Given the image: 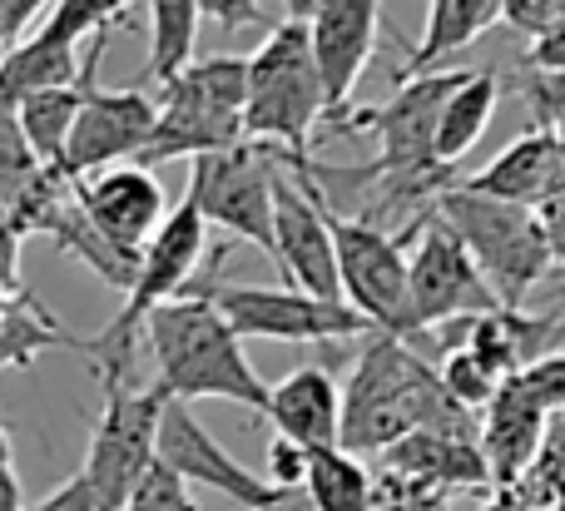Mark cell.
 <instances>
[{
    "instance_id": "obj_1",
    "label": "cell",
    "mask_w": 565,
    "mask_h": 511,
    "mask_svg": "<svg viewBox=\"0 0 565 511\" xmlns=\"http://www.w3.org/2000/svg\"><path fill=\"white\" fill-rule=\"evenodd\" d=\"M407 433H441L477 443V413L451 403L447 387L437 383V368L422 363L407 348V338L372 333L352 363L348 387H342L338 447L348 457H382Z\"/></svg>"
},
{
    "instance_id": "obj_2",
    "label": "cell",
    "mask_w": 565,
    "mask_h": 511,
    "mask_svg": "<svg viewBox=\"0 0 565 511\" xmlns=\"http://www.w3.org/2000/svg\"><path fill=\"white\" fill-rule=\"evenodd\" d=\"M145 338L159 368L154 387L164 397H174V403L224 397V403L254 407V413L268 407V383L248 363L244 338L224 323L209 288H194V294H179L169 304L149 308Z\"/></svg>"
},
{
    "instance_id": "obj_3",
    "label": "cell",
    "mask_w": 565,
    "mask_h": 511,
    "mask_svg": "<svg viewBox=\"0 0 565 511\" xmlns=\"http://www.w3.org/2000/svg\"><path fill=\"white\" fill-rule=\"evenodd\" d=\"M244 95H248V65L244 55H209L189 60L174 79H164L154 95L159 115L149 129V145L139 149L135 164L154 169L164 159H199L218 149L244 145Z\"/></svg>"
},
{
    "instance_id": "obj_4",
    "label": "cell",
    "mask_w": 565,
    "mask_h": 511,
    "mask_svg": "<svg viewBox=\"0 0 565 511\" xmlns=\"http://www.w3.org/2000/svg\"><path fill=\"white\" fill-rule=\"evenodd\" d=\"M204 254H209V224L199 219V209L189 204V199H179V209L164 214V224L154 228V238L139 248L135 284H129L119 313L99 328V338H85V343H79V353L95 363V373L105 377V383L129 377V368H135V338H139V328H145L149 308L189 294V288H194V274L204 268Z\"/></svg>"
},
{
    "instance_id": "obj_5",
    "label": "cell",
    "mask_w": 565,
    "mask_h": 511,
    "mask_svg": "<svg viewBox=\"0 0 565 511\" xmlns=\"http://www.w3.org/2000/svg\"><path fill=\"white\" fill-rule=\"evenodd\" d=\"M244 65H248L244 139L282 149V155H308L318 125L328 119L318 70H312L308 30L282 20L278 30H268L258 55H248Z\"/></svg>"
},
{
    "instance_id": "obj_6",
    "label": "cell",
    "mask_w": 565,
    "mask_h": 511,
    "mask_svg": "<svg viewBox=\"0 0 565 511\" xmlns=\"http://www.w3.org/2000/svg\"><path fill=\"white\" fill-rule=\"evenodd\" d=\"M437 219L461 238L471 264L481 268L487 288L497 294L501 308H526L531 288L551 274V254L541 244V228L531 209L501 204V199L471 194V189L451 184L437 194Z\"/></svg>"
},
{
    "instance_id": "obj_7",
    "label": "cell",
    "mask_w": 565,
    "mask_h": 511,
    "mask_svg": "<svg viewBox=\"0 0 565 511\" xmlns=\"http://www.w3.org/2000/svg\"><path fill=\"white\" fill-rule=\"evenodd\" d=\"M412 244L417 248L407 254V338L501 308L461 238L437 219V209L422 219Z\"/></svg>"
},
{
    "instance_id": "obj_8",
    "label": "cell",
    "mask_w": 565,
    "mask_h": 511,
    "mask_svg": "<svg viewBox=\"0 0 565 511\" xmlns=\"http://www.w3.org/2000/svg\"><path fill=\"white\" fill-rule=\"evenodd\" d=\"M328 214V209H322ZM332 258H338V294L372 333L407 338V244L358 219L328 214Z\"/></svg>"
},
{
    "instance_id": "obj_9",
    "label": "cell",
    "mask_w": 565,
    "mask_h": 511,
    "mask_svg": "<svg viewBox=\"0 0 565 511\" xmlns=\"http://www.w3.org/2000/svg\"><path fill=\"white\" fill-rule=\"evenodd\" d=\"M467 79V70H431V75L402 79L397 95L377 109H352V115L328 119V135H377V159L372 169L382 174H422V169H437L431 155V139H437V115L447 105V95Z\"/></svg>"
},
{
    "instance_id": "obj_10",
    "label": "cell",
    "mask_w": 565,
    "mask_h": 511,
    "mask_svg": "<svg viewBox=\"0 0 565 511\" xmlns=\"http://www.w3.org/2000/svg\"><path fill=\"white\" fill-rule=\"evenodd\" d=\"M164 393L159 387H129V377L105 383V407L89 433V453L79 477L89 482L99 511H125V497L154 462V427Z\"/></svg>"
},
{
    "instance_id": "obj_11",
    "label": "cell",
    "mask_w": 565,
    "mask_h": 511,
    "mask_svg": "<svg viewBox=\"0 0 565 511\" xmlns=\"http://www.w3.org/2000/svg\"><path fill=\"white\" fill-rule=\"evenodd\" d=\"M184 199L199 209L204 224L228 228L274 258V159L264 155V145L244 139L218 155H199Z\"/></svg>"
},
{
    "instance_id": "obj_12",
    "label": "cell",
    "mask_w": 565,
    "mask_h": 511,
    "mask_svg": "<svg viewBox=\"0 0 565 511\" xmlns=\"http://www.w3.org/2000/svg\"><path fill=\"white\" fill-rule=\"evenodd\" d=\"M209 298L238 338L268 343H342L372 333L348 304H322L298 288H248V284H209Z\"/></svg>"
},
{
    "instance_id": "obj_13",
    "label": "cell",
    "mask_w": 565,
    "mask_h": 511,
    "mask_svg": "<svg viewBox=\"0 0 565 511\" xmlns=\"http://www.w3.org/2000/svg\"><path fill=\"white\" fill-rule=\"evenodd\" d=\"M154 462H164L174 477H184L189 487H209V492L228 497L244 511H274L282 502L278 487H268L258 472H248L194 413L189 403L164 397L159 407V427H154Z\"/></svg>"
},
{
    "instance_id": "obj_14",
    "label": "cell",
    "mask_w": 565,
    "mask_h": 511,
    "mask_svg": "<svg viewBox=\"0 0 565 511\" xmlns=\"http://www.w3.org/2000/svg\"><path fill=\"white\" fill-rule=\"evenodd\" d=\"M154 115L159 105L149 89H99V79H89L79 115L70 125L65 155H60V174L85 179L125 164V159H139V149L149 145V129H154Z\"/></svg>"
},
{
    "instance_id": "obj_15",
    "label": "cell",
    "mask_w": 565,
    "mask_h": 511,
    "mask_svg": "<svg viewBox=\"0 0 565 511\" xmlns=\"http://www.w3.org/2000/svg\"><path fill=\"white\" fill-rule=\"evenodd\" d=\"M377 20H382V0H318L312 20L302 25L308 30V50H312V70H318L328 119L348 115L352 89H358L362 70L372 60Z\"/></svg>"
},
{
    "instance_id": "obj_16",
    "label": "cell",
    "mask_w": 565,
    "mask_h": 511,
    "mask_svg": "<svg viewBox=\"0 0 565 511\" xmlns=\"http://www.w3.org/2000/svg\"><path fill=\"white\" fill-rule=\"evenodd\" d=\"M75 204L95 224V234L105 244H115L119 254H139L169 214L154 169H139V164H115V169L75 179Z\"/></svg>"
},
{
    "instance_id": "obj_17",
    "label": "cell",
    "mask_w": 565,
    "mask_h": 511,
    "mask_svg": "<svg viewBox=\"0 0 565 511\" xmlns=\"http://www.w3.org/2000/svg\"><path fill=\"white\" fill-rule=\"evenodd\" d=\"M382 477L422 487V492H491L481 447L471 437H441V433H407L382 453Z\"/></svg>"
},
{
    "instance_id": "obj_18",
    "label": "cell",
    "mask_w": 565,
    "mask_h": 511,
    "mask_svg": "<svg viewBox=\"0 0 565 511\" xmlns=\"http://www.w3.org/2000/svg\"><path fill=\"white\" fill-rule=\"evenodd\" d=\"M471 194L501 199L516 209H541L546 199H556L565 189V164L551 129H526L521 139H511L487 169H477L471 179H457Z\"/></svg>"
},
{
    "instance_id": "obj_19",
    "label": "cell",
    "mask_w": 565,
    "mask_h": 511,
    "mask_svg": "<svg viewBox=\"0 0 565 511\" xmlns=\"http://www.w3.org/2000/svg\"><path fill=\"white\" fill-rule=\"evenodd\" d=\"M541 427H546V413L531 403L516 377H507V383L497 387V397L477 413V447H481L491 487L521 482V472H526L531 457H536Z\"/></svg>"
},
{
    "instance_id": "obj_20",
    "label": "cell",
    "mask_w": 565,
    "mask_h": 511,
    "mask_svg": "<svg viewBox=\"0 0 565 511\" xmlns=\"http://www.w3.org/2000/svg\"><path fill=\"white\" fill-rule=\"evenodd\" d=\"M338 417H342V393L328 368H292L278 387H268L264 423H274V433L288 437L302 453L338 447Z\"/></svg>"
},
{
    "instance_id": "obj_21",
    "label": "cell",
    "mask_w": 565,
    "mask_h": 511,
    "mask_svg": "<svg viewBox=\"0 0 565 511\" xmlns=\"http://www.w3.org/2000/svg\"><path fill=\"white\" fill-rule=\"evenodd\" d=\"M105 45H109V30L89 35L85 70H79L75 85L35 89V95H20V99H15V125H20V135H25L30 155H35L45 169H60V155H65L70 125H75V115H79V99H85L89 79H99V55H105Z\"/></svg>"
},
{
    "instance_id": "obj_22",
    "label": "cell",
    "mask_w": 565,
    "mask_h": 511,
    "mask_svg": "<svg viewBox=\"0 0 565 511\" xmlns=\"http://www.w3.org/2000/svg\"><path fill=\"white\" fill-rule=\"evenodd\" d=\"M497 6L501 0H431L427 6V30H422V40L407 50V65L397 70V85L402 79L431 75L441 60H451L457 50H467L471 40L497 20Z\"/></svg>"
},
{
    "instance_id": "obj_23",
    "label": "cell",
    "mask_w": 565,
    "mask_h": 511,
    "mask_svg": "<svg viewBox=\"0 0 565 511\" xmlns=\"http://www.w3.org/2000/svg\"><path fill=\"white\" fill-rule=\"evenodd\" d=\"M497 99H501L497 70H487V65L467 70V79L451 89L447 105H441V115H437V139H431L437 164L451 169L461 155H471V149H477V139L487 135L491 115H497Z\"/></svg>"
},
{
    "instance_id": "obj_24",
    "label": "cell",
    "mask_w": 565,
    "mask_h": 511,
    "mask_svg": "<svg viewBox=\"0 0 565 511\" xmlns=\"http://www.w3.org/2000/svg\"><path fill=\"white\" fill-rule=\"evenodd\" d=\"M85 60H79V45H65V40L50 35H25L0 55V99L15 105L20 95H35V89H60L75 85Z\"/></svg>"
},
{
    "instance_id": "obj_25",
    "label": "cell",
    "mask_w": 565,
    "mask_h": 511,
    "mask_svg": "<svg viewBox=\"0 0 565 511\" xmlns=\"http://www.w3.org/2000/svg\"><path fill=\"white\" fill-rule=\"evenodd\" d=\"M302 497L312 511H372V472L342 447H322L308 453Z\"/></svg>"
},
{
    "instance_id": "obj_26",
    "label": "cell",
    "mask_w": 565,
    "mask_h": 511,
    "mask_svg": "<svg viewBox=\"0 0 565 511\" xmlns=\"http://www.w3.org/2000/svg\"><path fill=\"white\" fill-rule=\"evenodd\" d=\"M199 6L194 0H149V79L164 85L194 60Z\"/></svg>"
},
{
    "instance_id": "obj_27",
    "label": "cell",
    "mask_w": 565,
    "mask_h": 511,
    "mask_svg": "<svg viewBox=\"0 0 565 511\" xmlns=\"http://www.w3.org/2000/svg\"><path fill=\"white\" fill-rule=\"evenodd\" d=\"M521 507H565V413H551L521 482L511 487Z\"/></svg>"
},
{
    "instance_id": "obj_28",
    "label": "cell",
    "mask_w": 565,
    "mask_h": 511,
    "mask_svg": "<svg viewBox=\"0 0 565 511\" xmlns=\"http://www.w3.org/2000/svg\"><path fill=\"white\" fill-rule=\"evenodd\" d=\"M40 174H45V164L30 155L25 135H20V125H15V105L0 99V209L10 214V209L30 194V184H35Z\"/></svg>"
},
{
    "instance_id": "obj_29",
    "label": "cell",
    "mask_w": 565,
    "mask_h": 511,
    "mask_svg": "<svg viewBox=\"0 0 565 511\" xmlns=\"http://www.w3.org/2000/svg\"><path fill=\"white\" fill-rule=\"evenodd\" d=\"M437 383L447 387V397L457 407H467V413H481V407L497 397L501 377L491 373V368L481 363L477 353H467V348H451V353L441 358V368H437Z\"/></svg>"
},
{
    "instance_id": "obj_30",
    "label": "cell",
    "mask_w": 565,
    "mask_h": 511,
    "mask_svg": "<svg viewBox=\"0 0 565 511\" xmlns=\"http://www.w3.org/2000/svg\"><path fill=\"white\" fill-rule=\"evenodd\" d=\"M125 6L129 0H60V6L45 15L40 35L65 40V45H79L85 35H99V30L115 25V20L125 15Z\"/></svg>"
},
{
    "instance_id": "obj_31",
    "label": "cell",
    "mask_w": 565,
    "mask_h": 511,
    "mask_svg": "<svg viewBox=\"0 0 565 511\" xmlns=\"http://www.w3.org/2000/svg\"><path fill=\"white\" fill-rule=\"evenodd\" d=\"M125 511H199V502L184 477H174L164 462H149L135 492L125 497Z\"/></svg>"
},
{
    "instance_id": "obj_32",
    "label": "cell",
    "mask_w": 565,
    "mask_h": 511,
    "mask_svg": "<svg viewBox=\"0 0 565 511\" xmlns=\"http://www.w3.org/2000/svg\"><path fill=\"white\" fill-rule=\"evenodd\" d=\"M516 89L526 95L531 115H536V129H556V125H565V70L521 65V70H516Z\"/></svg>"
},
{
    "instance_id": "obj_33",
    "label": "cell",
    "mask_w": 565,
    "mask_h": 511,
    "mask_svg": "<svg viewBox=\"0 0 565 511\" xmlns=\"http://www.w3.org/2000/svg\"><path fill=\"white\" fill-rule=\"evenodd\" d=\"M516 383L526 387V397H531V403H536L546 417H551V413H565V348L531 358V363L516 373Z\"/></svg>"
},
{
    "instance_id": "obj_34",
    "label": "cell",
    "mask_w": 565,
    "mask_h": 511,
    "mask_svg": "<svg viewBox=\"0 0 565 511\" xmlns=\"http://www.w3.org/2000/svg\"><path fill=\"white\" fill-rule=\"evenodd\" d=\"M497 15L507 20L511 30H521L526 40H541L546 30H556L565 20V0H501Z\"/></svg>"
},
{
    "instance_id": "obj_35",
    "label": "cell",
    "mask_w": 565,
    "mask_h": 511,
    "mask_svg": "<svg viewBox=\"0 0 565 511\" xmlns=\"http://www.w3.org/2000/svg\"><path fill=\"white\" fill-rule=\"evenodd\" d=\"M372 511H451L441 492H422V487L392 482V477H372Z\"/></svg>"
},
{
    "instance_id": "obj_36",
    "label": "cell",
    "mask_w": 565,
    "mask_h": 511,
    "mask_svg": "<svg viewBox=\"0 0 565 511\" xmlns=\"http://www.w3.org/2000/svg\"><path fill=\"white\" fill-rule=\"evenodd\" d=\"M302 472H308V453L302 447H292L288 437H274V447H268V487H278V492H298L302 487Z\"/></svg>"
},
{
    "instance_id": "obj_37",
    "label": "cell",
    "mask_w": 565,
    "mask_h": 511,
    "mask_svg": "<svg viewBox=\"0 0 565 511\" xmlns=\"http://www.w3.org/2000/svg\"><path fill=\"white\" fill-rule=\"evenodd\" d=\"M536 214V228H541V244H546L551 254V268L565 278V189L556 199H546L541 209H531Z\"/></svg>"
},
{
    "instance_id": "obj_38",
    "label": "cell",
    "mask_w": 565,
    "mask_h": 511,
    "mask_svg": "<svg viewBox=\"0 0 565 511\" xmlns=\"http://www.w3.org/2000/svg\"><path fill=\"white\" fill-rule=\"evenodd\" d=\"M199 20H218L224 30H248L264 25V6L258 0H194Z\"/></svg>"
},
{
    "instance_id": "obj_39",
    "label": "cell",
    "mask_w": 565,
    "mask_h": 511,
    "mask_svg": "<svg viewBox=\"0 0 565 511\" xmlns=\"http://www.w3.org/2000/svg\"><path fill=\"white\" fill-rule=\"evenodd\" d=\"M25 511H99V507H95V492H89V482L75 472L70 482H60L55 492L40 497V502L25 507Z\"/></svg>"
},
{
    "instance_id": "obj_40",
    "label": "cell",
    "mask_w": 565,
    "mask_h": 511,
    "mask_svg": "<svg viewBox=\"0 0 565 511\" xmlns=\"http://www.w3.org/2000/svg\"><path fill=\"white\" fill-rule=\"evenodd\" d=\"M521 65H536V70H565V20L556 30H546L541 40H531L526 60Z\"/></svg>"
},
{
    "instance_id": "obj_41",
    "label": "cell",
    "mask_w": 565,
    "mask_h": 511,
    "mask_svg": "<svg viewBox=\"0 0 565 511\" xmlns=\"http://www.w3.org/2000/svg\"><path fill=\"white\" fill-rule=\"evenodd\" d=\"M50 0H0V25H6V35H10V45L20 40V30L30 25V20L45 10Z\"/></svg>"
},
{
    "instance_id": "obj_42",
    "label": "cell",
    "mask_w": 565,
    "mask_h": 511,
    "mask_svg": "<svg viewBox=\"0 0 565 511\" xmlns=\"http://www.w3.org/2000/svg\"><path fill=\"white\" fill-rule=\"evenodd\" d=\"M0 511H25V492H20V477L10 457H0Z\"/></svg>"
},
{
    "instance_id": "obj_43",
    "label": "cell",
    "mask_w": 565,
    "mask_h": 511,
    "mask_svg": "<svg viewBox=\"0 0 565 511\" xmlns=\"http://www.w3.org/2000/svg\"><path fill=\"white\" fill-rule=\"evenodd\" d=\"M282 10H288L292 25H308L312 10H318V0H282Z\"/></svg>"
},
{
    "instance_id": "obj_44",
    "label": "cell",
    "mask_w": 565,
    "mask_h": 511,
    "mask_svg": "<svg viewBox=\"0 0 565 511\" xmlns=\"http://www.w3.org/2000/svg\"><path fill=\"white\" fill-rule=\"evenodd\" d=\"M274 511H312V507H308V497H302V487H298V492H282V502Z\"/></svg>"
},
{
    "instance_id": "obj_45",
    "label": "cell",
    "mask_w": 565,
    "mask_h": 511,
    "mask_svg": "<svg viewBox=\"0 0 565 511\" xmlns=\"http://www.w3.org/2000/svg\"><path fill=\"white\" fill-rule=\"evenodd\" d=\"M551 135H556V149H561V164H565V125H556V129H551Z\"/></svg>"
},
{
    "instance_id": "obj_46",
    "label": "cell",
    "mask_w": 565,
    "mask_h": 511,
    "mask_svg": "<svg viewBox=\"0 0 565 511\" xmlns=\"http://www.w3.org/2000/svg\"><path fill=\"white\" fill-rule=\"evenodd\" d=\"M516 511H565V507H521V502H516Z\"/></svg>"
},
{
    "instance_id": "obj_47",
    "label": "cell",
    "mask_w": 565,
    "mask_h": 511,
    "mask_svg": "<svg viewBox=\"0 0 565 511\" xmlns=\"http://www.w3.org/2000/svg\"><path fill=\"white\" fill-rule=\"evenodd\" d=\"M6 50H10V35H6V25H0V55H6Z\"/></svg>"
},
{
    "instance_id": "obj_48",
    "label": "cell",
    "mask_w": 565,
    "mask_h": 511,
    "mask_svg": "<svg viewBox=\"0 0 565 511\" xmlns=\"http://www.w3.org/2000/svg\"><path fill=\"white\" fill-rule=\"evenodd\" d=\"M6 228H10V224H6V209H0V234H6Z\"/></svg>"
}]
</instances>
